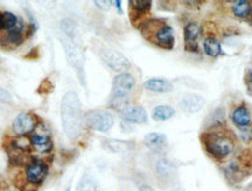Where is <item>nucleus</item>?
<instances>
[{
    "mask_svg": "<svg viewBox=\"0 0 252 191\" xmlns=\"http://www.w3.org/2000/svg\"><path fill=\"white\" fill-rule=\"evenodd\" d=\"M140 191H154V190L153 188L148 186V184H142V186L140 187Z\"/></svg>",
    "mask_w": 252,
    "mask_h": 191,
    "instance_id": "bb28decb",
    "label": "nucleus"
},
{
    "mask_svg": "<svg viewBox=\"0 0 252 191\" xmlns=\"http://www.w3.org/2000/svg\"><path fill=\"white\" fill-rule=\"evenodd\" d=\"M62 43H63L65 55H67V58L69 61L70 65L76 71L77 77H79L81 83L85 84V71H84V61L85 59H84L82 49L76 43L73 42L71 39L62 40Z\"/></svg>",
    "mask_w": 252,
    "mask_h": 191,
    "instance_id": "39448f33",
    "label": "nucleus"
},
{
    "mask_svg": "<svg viewBox=\"0 0 252 191\" xmlns=\"http://www.w3.org/2000/svg\"><path fill=\"white\" fill-rule=\"evenodd\" d=\"M174 114H175V109H174L172 106L159 105L153 109V114H152V117H153L154 120L165 121L172 118Z\"/></svg>",
    "mask_w": 252,
    "mask_h": 191,
    "instance_id": "412c9836",
    "label": "nucleus"
},
{
    "mask_svg": "<svg viewBox=\"0 0 252 191\" xmlns=\"http://www.w3.org/2000/svg\"><path fill=\"white\" fill-rule=\"evenodd\" d=\"M24 30V25L19 20L17 27L13 30H9L7 34L2 37L1 45H4L6 48H15L19 47L25 40V34L23 33Z\"/></svg>",
    "mask_w": 252,
    "mask_h": 191,
    "instance_id": "4468645a",
    "label": "nucleus"
},
{
    "mask_svg": "<svg viewBox=\"0 0 252 191\" xmlns=\"http://www.w3.org/2000/svg\"><path fill=\"white\" fill-rule=\"evenodd\" d=\"M99 56H101L102 61L104 62L105 65H108L109 68L117 71V73L123 74L130 68L129 59L113 49H102L99 52Z\"/></svg>",
    "mask_w": 252,
    "mask_h": 191,
    "instance_id": "6e6552de",
    "label": "nucleus"
},
{
    "mask_svg": "<svg viewBox=\"0 0 252 191\" xmlns=\"http://www.w3.org/2000/svg\"><path fill=\"white\" fill-rule=\"evenodd\" d=\"M12 96L6 90L0 89V102H11Z\"/></svg>",
    "mask_w": 252,
    "mask_h": 191,
    "instance_id": "a878e982",
    "label": "nucleus"
},
{
    "mask_svg": "<svg viewBox=\"0 0 252 191\" xmlns=\"http://www.w3.org/2000/svg\"><path fill=\"white\" fill-rule=\"evenodd\" d=\"M0 13H1V12H0Z\"/></svg>",
    "mask_w": 252,
    "mask_h": 191,
    "instance_id": "c756f323",
    "label": "nucleus"
},
{
    "mask_svg": "<svg viewBox=\"0 0 252 191\" xmlns=\"http://www.w3.org/2000/svg\"><path fill=\"white\" fill-rule=\"evenodd\" d=\"M144 87L148 91L159 93L170 92L173 90L172 83H169L166 80H161V78H151V80L146 81Z\"/></svg>",
    "mask_w": 252,
    "mask_h": 191,
    "instance_id": "dca6fc26",
    "label": "nucleus"
},
{
    "mask_svg": "<svg viewBox=\"0 0 252 191\" xmlns=\"http://www.w3.org/2000/svg\"><path fill=\"white\" fill-rule=\"evenodd\" d=\"M202 143L210 156L215 159H224L229 156L235 148V143L231 137L220 132H208L202 136Z\"/></svg>",
    "mask_w": 252,
    "mask_h": 191,
    "instance_id": "7ed1b4c3",
    "label": "nucleus"
},
{
    "mask_svg": "<svg viewBox=\"0 0 252 191\" xmlns=\"http://www.w3.org/2000/svg\"><path fill=\"white\" fill-rule=\"evenodd\" d=\"M121 118L131 124H145L147 121V112L141 106H127L121 111Z\"/></svg>",
    "mask_w": 252,
    "mask_h": 191,
    "instance_id": "f8f14e48",
    "label": "nucleus"
},
{
    "mask_svg": "<svg viewBox=\"0 0 252 191\" xmlns=\"http://www.w3.org/2000/svg\"><path fill=\"white\" fill-rule=\"evenodd\" d=\"M36 127V119L30 113H20L14 119L13 125H12L13 132L17 136H28V134L33 133Z\"/></svg>",
    "mask_w": 252,
    "mask_h": 191,
    "instance_id": "1a4fd4ad",
    "label": "nucleus"
},
{
    "mask_svg": "<svg viewBox=\"0 0 252 191\" xmlns=\"http://www.w3.org/2000/svg\"><path fill=\"white\" fill-rule=\"evenodd\" d=\"M232 13L237 18H247L251 13V4L247 0H239L232 6Z\"/></svg>",
    "mask_w": 252,
    "mask_h": 191,
    "instance_id": "5701e85b",
    "label": "nucleus"
},
{
    "mask_svg": "<svg viewBox=\"0 0 252 191\" xmlns=\"http://www.w3.org/2000/svg\"><path fill=\"white\" fill-rule=\"evenodd\" d=\"M166 136L161 133H148L145 136V143L149 148L154 150H160L163 149L165 145H166Z\"/></svg>",
    "mask_w": 252,
    "mask_h": 191,
    "instance_id": "a211bd4d",
    "label": "nucleus"
},
{
    "mask_svg": "<svg viewBox=\"0 0 252 191\" xmlns=\"http://www.w3.org/2000/svg\"><path fill=\"white\" fill-rule=\"evenodd\" d=\"M84 120L90 128L98 132H108L114 124L113 115L109 111H103V109L88 112L84 117Z\"/></svg>",
    "mask_w": 252,
    "mask_h": 191,
    "instance_id": "0eeeda50",
    "label": "nucleus"
},
{
    "mask_svg": "<svg viewBox=\"0 0 252 191\" xmlns=\"http://www.w3.org/2000/svg\"><path fill=\"white\" fill-rule=\"evenodd\" d=\"M29 141L32 145V148L35 149L37 153L47 154L53 149V141L51 136L46 132H35L29 136Z\"/></svg>",
    "mask_w": 252,
    "mask_h": 191,
    "instance_id": "9d476101",
    "label": "nucleus"
},
{
    "mask_svg": "<svg viewBox=\"0 0 252 191\" xmlns=\"http://www.w3.org/2000/svg\"><path fill=\"white\" fill-rule=\"evenodd\" d=\"M204 53L210 57H217L222 54V48H221L220 42L214 37H207L203 42Z\"/></svg>",
    "mask_w": 252,
    "mask_h": 191,
    "instance_id": "4be33fe9",
    "label": "nucleus"
},
{
    "mask_svg": "<svg viewBox=\"0 0 252 191\" xmlns=\"http://www.w3.org/2000/svg\"><path fill=\"white\" fill-rule=\"evenodd\" d=\"M65 191H70V188H68V189H67V190H65Z\"/></svg>",
    "mask_w": 252,
    "mask_h": 191,
    "instance_id": "c85d7f7f",
    "label": "nucleus"
},
{
    "mask_svg": "<svg viewBox=\"0 0 252 191\" xmlns=\"http://www.w3.org/2000/svg\"><path fill=\"white\" fill-rule=\"evenodd\" d=\"M249 80H250V82L252 83V71L250 73V75H249Z\"/></svg>",
    "mask_w": 252,
    "mask_h": 191,
    "instance_id": "cd10ccee",
    "label": "nucleus"
},
{
    "mask_svg": "<svg viewBox=\"0 0 252 191\" xmlns=\"http://www.w3.org/2000/svg\"><path fill=\"white\" fill-rule=\"evenodd\" d=\"M111 1H108V0H105V1H95V5L98 6V8L101 9H105V11H108V9H110L111 7Z\"/></svg>",
    "mask_w": 252,
    "mask_h": 191,
    "instance_id": "393cba45",
    "label": "nucleus"
},
{
    "mask_svg": "<svg viewBox=\"0 0 252 191\" xmlns=\"http://www.w3.org/2000/svg\"><path fill=\"white\" fill-rule=\"evenodd\" d=\"M205 104V99L197 93H188L181 99L180 106L183 111L188 113H197L200 112Z\"/></svg>",
    "mask_w": 252,
    "mask_h": 191,
    "instance_id": "ddd939ff",
    "label": "nucleus"
},
{
    "mask_svg": "<svg viewBox=\"0 0 252 191\" xmlns=\"http://www.w3.org/2000/svg\"><path fill=\"white\" fill-rule=\"evenodd\" d=\"M19 23V19L11 12L0 13V30H13Z\"/></svg>",
    "mask_w": 252,
    "mask_h": 191,
    "instance_id": "aec40b11",
    "label": "nucleus"
},
{
    "mask_svg": "<svg viewBox=\"0 0 252 191\" xmlns=\"http://www.w3.org/2000/svg\"><path fill=\"white\" fill-rule=\"evenodd\" d=\"M62 126L69 139L79 137L82 130V106L76 92H67L61 104Z\"/></svg>",
    "mask_w": 252,
    "mask_h": 191,
    "instance_id": "f257e3e1",
    "label": "nucleus"
},
{
    "mask_svg": "<svg viewBox=\"0 0 252 191\" xmlns=\"http://www.w3.org/2000/svg\"><path fill=\"white\" fill-rule=\"evenodd\" d=\"M131 9V19L135 20V18H140L151 11L152 1L149 0H132L129 2Z\"/></svg>",
    "mask_w": 252,
    "mask_h": 191,
    "instance_id": "f3484780",
    "label": "nucleus"
},
{
    "mask_svg": "<svg viewBox=\"0 0 252 191\" xmlns=\"http://www.w3.org/2000/svg\"><path fill=\"white\" fill-rule=\"evenodd\" d=\"M232 121L237 125L238 127L248 126L251 121V117L247 108L239 106V108L236 109L232 113Z\"/></svg>",
    "mask_w": 252,
    "mask_h": 191,
    "instance_id": "6ab92c4d",
    "label": "nucleus"
},
{
    "mask_svg": "<svg viewBox=\"0 0 252 191\" xmlns=\"http://www.w3.org/2000/svg\"><path fill=\"white\" fill-rule=\"evenodd\" d=\"M141 32L151 42L165 49H172L175 45L174 30L169 25L160 20H147L140 24Z\"/></svg>",
    "mask_w": 252,
    "mask_h": 191,
    "instance_id": "f03ea898",
    "label": "nucleus"
},
{
    "mask_svg": "<svg viewBox=\"0 0 252 191\" xmlns=\"http://www.w3.org/2000/svg\"><path fill=\"white\" fill-rule=\"evenodd\" d=\"M48 173V165L41 159L33 158L25 165V178L29 184L41 186Z\"/></svg>",
    "mask_w": 252,
    "mask_h": 191,
    "instance_id": "423d86ee",
    "label": "nucleus"
},
{
    "mask_svg": "<svg viewBox=\"0 0 252 191\" xmlns=\"http://www.w3.org/2000/svg\"><path fill=\"white\" fill-rule=\"evenodd\" d=\"M201 33V26L198 24L189 23L186 25L185 29H183V35H185L186 49L188 52L198 53V47L196 45V40L200 37Z\"/></svg>",
    "mask_w": 252,
    "mask_h": 191,
    "instance_id": "9b49d317",
    "label": "nucleus"
},
{
    "mask_svg": "<svg viewBox=\"0 0 252 191\" xmlns=\"http://www.w3.org/2000/svg\"><path fill=\"white\" fill-rule=\"evenodd\" d=\"M135 77L129 73H123L117 75L113 78V84H112V96L110 104L114 109H119L121 112L124 109L127 108V96L132 91L135 86Z\"/></svg>",
    "mask_w": 252,
    "mask_h": 191,
    "instance_id": "20e7f679",
    "label": "nucleus"
},
{
    "mask_svg": "<svg viewBox=\"0 0 252 191\" xmlns=\"http://www.w3.org/2000/svg\"><path fill=\"white\" fill-rule=\"evenodd\" d=\"M131 143L126 141H119V140H107L104 142V148L113 153L124 152V150L129 149Z\"/></svg>",
    "mask_w": 252,
    "mask_h": 191,
    "instance_id": "b1692460",
    "label": "nucleus"
},
{
    "mask_svg": "<svg viewBox=\"0 0 252 191\" xmlns=\"http://www.w3.org/2000/svg\"><path fill=\"white\" fill-rule=\"evenodd\" d=\"M155 173L161 178H173L176 174V167L172 161L167 159H160L155 164Z\"/></svg>",
    "mask_w": 252,
    "mask_h": 191,
    "instance_id": "2eb2a0df",
    "label": "nucleus"
}]
</instances>
